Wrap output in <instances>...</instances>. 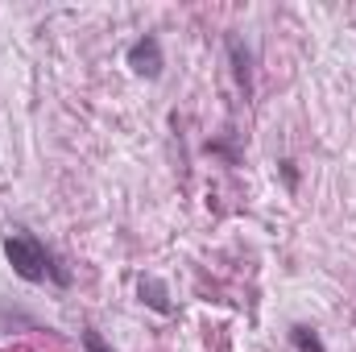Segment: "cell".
I'll list each match as a JSON object with an SVG mask.
<instances>
[{
    "label": "cell",
    "instance_id": "obj_5",
    "mask_svg": "<svg viewBox=\"0 0 356 352\" xmlns=\"http://www.w3.org/2000/svg\"><path fill=\"white\" fill-rule=\"evenodd\" d=\"M228 50H232V63H236V79H241V88L249 91V79H253V75H249V50L241 46V38H232Z\"/></svg>",
    "mask_w": 356,
    "mask_h": 352
},
{
    "label": "cell",
    "instance_id": "obj_4",
    "mask_svg": "<svg viewBox=\"0 0 356 352\" xmlns=\"http://www.w3.org/2000/svg\"><path fill=\"white\" fill-rule=\"evenodd\" d=\"M290 340H294V349H298V352H327V349H323V340H319V332H311L307 323L290 328Z\"/></svg>",
    "mask_w": 356,
    "mask_h": 352
},
{
    "label": "cell",
    "instance_id": "obj_1",
    "mask_svg": "<svg viewBox=\"0 0 356 352\" xmlns=\"http://www.w3.org/2000/svg\"><path fill=\"white\" fill-rule=\"evenodd\" d=\"M4 257L13 265V273L17 278H25V282H58V286H67L71 282V273L58 265V257L33 237V232H25V228H17V232H8L4 237Z\"/></svg>",
    "mask_w": 356,
    "mask_h": 352
},
{
    "label": "cell",
    "instance_id": "obj_6",
    "mask_svg": "<svg viewBox=\"0 0 356 352\" xmlns=\"http://www.w3.org/2000/svg\"><path fill=\"white\" fill-rule=\"evenodd\" d=\"M79 344H83V352H112L108 349V340H104L95 328H83V332H79Z\"/></svg>",
    "mask_w": 356,
    "mask_h": 352
},
{
    "label": "cell",
    "instance_id": "obj_3",
    "mask_svg": "<svg viewBox=\"0 0 356 352\" xmlns=\"http://www.w3.org/2000/svg\"><path fill=\"white\" fill-rule=\"evenodd\" d=\"M137 290H141V303H145L149 311H158V315H170V311H175L170 290H166V282H162V278L141 273V278H137Z\"/></svg>",
    "mask_w": 356,
    "mask_h": 352
},
{
    "label": "cell",
    "instance_id": "obj_2",
    "mask_svg": "<svg viewBox=\"0 0 356 352\" xmlns=\"http://www.w3.org/2000/svg\"><path fill=\"white\" fill-rule=\"evenodd\" d=\"M129 67H133V75H141V79H158L162 75V42L154 38V33H145L141 42H133L129 46Z\"/></svg>",
    "mask_w": 356,
    "mask_h": 352
}]
</instances>
